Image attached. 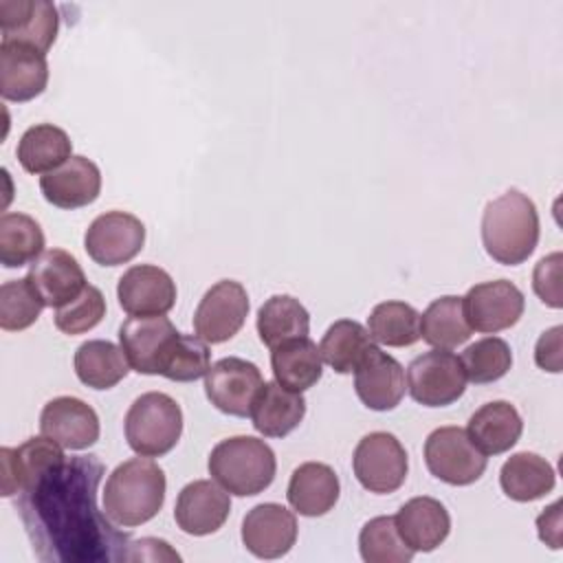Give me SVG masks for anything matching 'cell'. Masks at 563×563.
<instances>
[{"mask_svg": "<svg viewBox=\"0 0 563 563\" xmlns=\"http://www.w3.org/2000/svg\"><path fill=\"white\" fill-rule=\"evenodd\" d=\"M161 561V559H172L178 561L180 556L169 548L167 541L163 539H139L130 541L123 561Z\"/></svg>", "mask_w": 563, "mask_h": 563, "instance_id": "obj_43", "label": "cell"}, {"mask_svg": "<svg viewBox=\"0 0 563 563\" xmlns=\"http://www.w3.org/2000/svg\"><path fill=\"white\" fill-rule=\"evenodd\" d=\"M354 389L367 409L391 411L407 389L405 369L394 356L374 345L354 369Z\"/></svg>", "mask_w": 563, "mask_h": 563, "instance_id": "obj_18", "label": "cell"}, {"mask_svg": "<svg viewBox=\"0 0 563 563\" xmlns=\"http://www.w3.org/2000/svg\"><path fill=\"white\" fill-rule=\"evenodd\" d=\"M40 431L62 449L81 451L99 440V416L81 398L57 396L44 405Z\"/></svg>", "mask_w": 563, "mask_h": 563, "instance_id": "obj_15", "label": "cell"}, {"mask_svg": "<svg viewBox=\"0 0 563 563\" xmlns=\"http://www.w3.org/2000/svg\"><path fill=\"white\" fill-rule=\"evenodd\" d=\"M176 334L178 330L165 314L130 317L119 328V343L134 372L158 374V361Z\"/></svg>", "mask_w": 563, "mask_h": 563, "instance_id": "obj_21", "label": "cell"}, {"mask_svg": "<svg viewBox=\"0 0 563 563\" xmlns=\"http://www.w3.org/2000/svg\"><path fill=\"white\" fill-rule=\"evenodd\" d=\"M44 308L42 297L29 282V277L11 279L0 286V328L7 332H20L33 325Z\"/></svg>", "mask_w": 563, "mask_h": 563, "instance_id": "obj_39", "label": "cell"}, {"mask_svg": "<svg viewBox=\"0 0 563 563\" xmlns=\"http://www.w3.org/2000/svg\"><path fill=\"white\" fill-rule=\"evenodd\" d=\"M73 363L77 378L92 389H110L130 372V363L121 345L103 339L81 343L75 352Z\"/></svg>", "mask_w": 563, "mask_h": 563, "instance_id": "obj_31", "label": "cell"}, {"mask_svg": "<svg viewBox=\"0 0 563 563\" xmlns=\"http://www.w3.org/2000/svg\"><path fill=\"white\" fill-rule=\"evenodd\" d=\"M123 429L125 440L134 453L145 457H161L169 453L180 440V405L163 391L141 394L130 405L123 420Z\"/></svg>", "mask_w": 563, "mask_h": 563, "instance_id": "obj_5", "label": "cell"}, {"mask_svg": "<svg viewBox=\"0 0 563 563\" xmlns=\"http://www.w3.org/2000/svg\"><path fill=\"white\" fill-rule=\"evenodd\" d=\"M523 422L515 405L508 400H493L482 405L471 418L466 433L471 442L484 455H499L506 453L517 444L521 438Z\"/></svg>", "mask_w": 563, "mask_h": 563, "instance_id": "obj_26", "label": "cell"}, {"mask_svg": "<svg viewBox=\"0 0 563 563\" xmlns=\"http://www.w3.org/2000/svg\"><path fill=\"white\" fill-rule=\"evenodd\" d=\"M460 361L466 372V380H471L475 385H486V383H495L508 374V369L512 365V352L504 339L484 336V339L471 343L462 352Z\"/></svg>", "mask_w": 563, "mask_h": 563, "instance_id": "obj_38", "label": "cell"}, {"mask_svg": "<svg viewBox=\"0 0 563 563\" xmlns=\"http://www.w3.org/2000/svg\"><path fill=\"white\" fill-rule=\"evenodd\" d=\"M310 314L290 295H273L257 310V334L266 347H277L290 339L308 336Z\"/></svg>", "mask_w": 563, "mask_h": 563, "instance_id": "obj_30", "label": "cell"}, {"mask_svg": "<svg viewBox=\"0 0 563 563\" xmlns=\"http://www.w3.org/2000/svg\"><path fill=\"white\" fill-rule=\"evenodd\" d=\"M358 550L367 563H409L413 550L400 539L396 519L389 515L369 519L358 534Z\"/></svg>", "mask_w": 563, "mask_h": 563, "instance_id": "obj_37", "label": "cell"}, {"mask_svg": "<svg viewBox=\"0 0 563 563\" xmlns=\"http://www.w3.org/2000/svg\"><path fill=\"white\" fill-rule=\"evenodd\" d=\"M26 277L42 297L44 306L51 308H62L88 286L79 262L64 249L42 251L40 257L31 262Z\"/></svg>", "mask_w": 563, "mask_h": 563, "instance_id": "obj_19", "label": "cell"}, {"mask_svg": "<svg viewBox=\"0 0 563 563\" xmlns=\"http://www.w3.org/2000/svg\"><path fill=\"white\" fill-rule=\"evenodd\" d=\"M246 314V288L235 279H220L202 295L194 312V330L202 341L211 345L224 343L240 332Z\"/></svg>", "mask_w": 563, "mask_h": 563, "instance_id": "obj_10", "label": "cell"}, {"mask_svg": "<svg viewBox=\"0 0 563 563\" xmlns=\"http://www.w3.org/2000/svg\"><path fill=\"white\" fill-rule=\"evenodd\" d=\"M145 244V224L128 211L97 216L84 235L86 253L101 266H119L134 260Z\"/></svg>", "mask_w": 563, "mask_h": 563, "instance_id": "obj_11", "label": "cell"}, {"mask_svg": "<svg viewBox=\"0 0 563 563\" xmlns=\"http://www.w3.org/2000/svg\"><path fill=\"white\" fill-rule=\"evenodd\" d=\"M271 367L279 385L292 391H306L319 383L323 374V358L314 341L299 336L273 347Z\"/></svg>", "mask_w": 563, "mask_h": 563, "instance_id": "obj_27", "label": "cell"}, {"mask_svg": "<svg viewBox=\"0 0 563 563\" xmlns=\"http://www.w3.org/2000/svg\"><path fill=\"white\" fill-rule=\"evenodd\" d=\"M101 475L97 455H64L22 488L15 508L40 561H123L130 537L97 508Z\"/></svg>", "mask_w": 563, "mask_h": 563, "instance_id": "obj_1", "label": "cell"}, {"mask_svg": "<svg viewBox=\"0 0 563 563\" xmlns=\"http://www.w3.org/2000/svg\"><path fill=\"white\" fill-rule=\"evenodd\" d=\"M44 251V231L26 213H4L0 218V262L4 268L31 264Z\"/></svg>", "mask_w": 563, "mask_h": 563, "instance_id": "obj_34", "label": "cell"}, {"mask_svg": "<svg viewBox=\"0 0 563 563\" xmlns=\"http://www.w3.org/2000/svg\"><path fill=\"white\" fill-rule=\"evenodd\" d=\"M376 343L365 325H361L358 321H352V319H339L325 330V334L319 343V352H321V358L334 372L352 374L356 369V365L361 363V358Z\"/></svg>", "mask_w": 563, "mask_h": 563, "instance_id": "obj_33", "label": "cell"}, {"mask_svg": "<svg viewBox=\"0 0 563 563\" xmlns=\"http://www.w3.org/2000/svg\"><path fill=\"white\" fill-rule=\"evenodd\" d=\"M106 317V299L97 286H86L73 301L55 308V328L64 334H84Z\"/></svg>", "mask_w": 563, "mask_h": 563, "instance_id": "obj_40", "label": "cell"}, {"mask_svg": "<svg viewBox=\"0 0 563 563\" xmlns=\"http://www.w3.org/2000/svg\"><path fill=\"white\" fill-rule=\"evenodd\" d=\"M462 301L471 330L488 334L512 328L526 308L523 292L508 279L475 284L468 288Z\"/></svg>", "mask_w": 563, "mask_h": 563, "instance_id": "obj_13", "label": "cell"}, {"mask_svg": "<svg viewBox=\"0 0 563 563\" xmlns=\"http://www.w3.org/2000/svg\"><path fill=\"white\" fill-rule=\"evenodd\" d=\"M303 416L306 398L301 396V391H292L277 380L264 383L251 407L253 427L266 438L288 435L299 427Z\"/></svg>", "mask_w": 563, "mask_h": 563, "instance_id": "obj_24", "label": "cell"}, {"mask_svg": "<svg viewBox=\"0 0 563 563\" xmlns=\"http://www.w3.org/2000/svg\"><path fill=\"white\" fill-rule=\"evenodd\" d=\"M341 484L332 466L323 462H306L297 466L288 482V504L303 517H321L330 512L339 499Z\"/></svg>", "mask_w": 563, "mask_h": 563, "instance_id": "obj_25", "label": "cell"}, {"mask_svg": "<svg viewBox=\"0 0 563 563\" xmlns=\"http://www.w3.org/2000/svg\"><path fill=\"white\" fill-rule=\"evenodd\" d=\"M352 468L365 490L389 495L407 479V451L394 433L374 431L358 440L352 455Z\"/></svg>", "mask_w": 563, "mask_h": 563, "instance_id": "obj_7", "label": "cell"}, {"mask_svg": "<svg viewBox=\"0 0 563 563\" xmlns=\"http://www.w3.org/2000/svg\"><path fill=\"white\" fill-rule=\"evenodd\" d=\"M297 541V519L282 504H260L242 521V543L257 559H279Z\"/></svg>", "mask_w": 563, "mask_h": 563, "instance_id": "obj_17", "label": "cell"}, {"mask_svg": "<svg viewBox=\"0 0 563 563\" xmlns=\"http://www.w3.org/2000/svg\"><path fill=\"white\" fill-rule=\"evenodd\" d=\"M561 334H563V328L554 325L545 330L537 341L534 361L545 372H554V374L561 372Z\"/></svg>", "mask_w": 563, "mask_h": 563, "instance_id": "obj_42", "label": "cell"}, {"mask_svg": "<svg viewBox=\"0 0 563 563\" xmlns=\"http://www.w3.org/2000/svg\"><path fill=\"white\" fill-rule=\"evenodd\" d=\"M554 482L556 475L550 462L530 451L510 455L499 471L501 490L515 501L541 499L554 488Z\"/></svg>", "mask_w": 563, "mask_h": 563, "instance_id": "obj_28", "label": "cell"}, {"mask_svg": "<svg viewBox=\"0 0 563 563\" xmlns=\"http://www.w3.org/2000/svg\"><path fill=\"white\" fill-rule=\"evenodd\" d=\"M471 325L464 314V301L457 295L433 299L420 314V336L435 350H453L468 341Z\"/></svg>", "mask_w": 563, "mask_h": 563, "instance_id": "obj_32", "label": "cell"}, {"mask_svg": "<svg viewBox=\"0 0 563 563\" xmlns=\"http://www.w3.org/2000/svg\"><path fill=\"white\" fill-rule=\"evenodd\" d=\"M48 84L46 55L20 46L0 44V95L7 101H31Z\"/></svg>", "mask_w": 563, "mask_h": 563, "instance_id": "obj_22", "label": "cell"}, {"mask_svg": "<svg viewBox=\"0 0 563 563\" xmlns=\"http://www.w3.org/2000/svg\"><path fill=\"white\" fill-rule=\"evenodd\" d=\"M262 385L264 378L257 365L238 356L216 361L205 374V394L211 405L235 418L251 416L253 400Z\"/></svg>", "mask_w": 563, "mask_h": 563, "instance_id": "obj_9", "label": "cell"}, {"mask_svg": "<svg viewBox=\"0 0 563 563\" xmlns=\"http://www.w3.org/2000/svg\"><path fill=\"white\" fill-rule=\"evenodd\" d=\"M561 264L563 255L561 253H550L541 257L532 271V288L537 297L550 306V308H561L563 306V290H561Z\"/></svg>", "mask_w": 563, "mask_h": 563, "instance_id": "obj_41", "label": "cell"}, {"mask_svg": "<svg viewBox=\"0 0 563 563\" xmlns=\"http://www.w3.org/2000/svg\"><path fill=\"white\" fill-rule=\"evenodd\" d=\"M273 449L253 435L220 440L209 455V475L229 493L251 497L266 490L275 479Z\"/></svg>", "mask_w": 563, "mask_h": 563, "instance_id": "obj_4", "label": "cell"}, {"mask_svg": "<svg viewBox=\"0 0 563 563\" xmlns=\"http://www.w3.org/2000/svg\"><path fill=\"white\" fill-rule=\"evenodd\" d=\"M374 341L389 347H407L420 339V312L405 301H383L367 317Z\"/></svg>", "mask_w": 563, "mask_h": 563, "instance_id": "obj_35", "label": "cell"}, {"mask_svg": "<svg viewBox=\"0 0 563 563\" xmlns=\"http://www.w3.org/2000/svg\"><path fill=\"white\" fill-rule=\"evenodd\" d=\"M539 242V213L534 202L508 189L484 207L482 244L486 253L506 266L526 262Z\"/></svg>", "mask_w": 563, "mask_h": 563, "instance_id": "obj_3", "label": "cell"}, {"mask_svg": "<svg viewBox=\"0 0 563 563\" xmlns=\"http://www.w3.org/2000/svg\"><path fill=\"white\" fill-rule=\"evenodd\" d=\"M40 189L53 207L79 209L99 198L101 172L90 158L75 154L57 169L44 174L40 178Z\"/></svg>", "mask_w": 563, "mask_h": 563, "instance_id": "obj_20", "label": "cell"}, {"mask_svg": "<svg viewBox=\"0 0 563 563\" xmlns=\"http://www.w3.org/2000/svg\"><path fill=\"white\" fill-rule=\"evenodd\" d=\"M396 528L400 539L413 552H433L451 532V517L442 501L433 497H413L396 512Z\"/></svg>", "mask_w": 563, "mask_h": 563, "instance_id": "obj_23", "label": "cell"}, {"mask_svg": "<svg viewBox=\"0 0 563 563\" xmlns=\"http://www.w3.org/2000/svg\"><path fill=\"white\" fill-rule=\"evenodd\" d=\"M73 156L70 136L53 125H31L18 141V161L29 174H48Z\"/></svg>", "mask_w": 563, "mask_h": 563, "instance_id": "obj_29", "label": "cell"}, {"mask_svg": "<svg viewBox=\"0 0 563 563\" xmlns=\"http://www.w3.org/2000/svg\"><path fill=\"white\" fill-rule=\"evenodd\" d=\"M407 389L424 407H446L462 398L466 372L462 361L449 350H429L407 367Z\"/></svg>", "mask_w": 563, "mask_h": 563, "instance_id": "obj_8", "label": "cell"}, {"mask_svg": "<svg viewBox=\"0 0 563 563\" xmlns=\"http://www.w3.org/2000/svg\"><path fill=\"white\" fill-rule=\"evenodd\" d=\"M211 367V352L207 341L194 334L178 332L169 345L165 347L158 361V374L176 380V383H191L207 374Z\"/></svg>", "mask_w": 563, "mask_h": 563, "instance_id": "obj_36", "label": "cell"}, {"mask_svg": "<svg viewBox=\"0 0 563 563\" xmlns=\"http://www.w3.org/2000/svg\"><path fill=\"white\" fill-rule=\"evenodd\" d=\"M59 15L48 0H0V44H20L42 55L57 37Z\"/></svg>", "mask_w": 563, "mask_h": 563, "instance_id": "obj_12", "label": "cell"}, {"mask_svg": "<svg viewBox=\"0 0 563 563\" xmlns=\"http://www.w3.org/2000/svg\"><path fill=\"white\" fill-rule=\"evenodd\" d=\"M424 464L433 477L451 486H468L486 471V455L462 427L433 429L424 440Z\"/></svg>", "mask_w": 563, "mask_h": 563, "instance_id": "obj_6", "label": "cell"}, {"mask_svg": "<svg viewBox=\"0 0 563 563\" xmlns=\"http://www.w3.org/2000/svg\"><path fill=\"white\" fill-rule=\"evenodd\" d=\"M117 297L130 317H161L176 303V284L167 271L154 264H136L119 277Z\"/></svg>", "mask_w": 563, "mask_h": 563, "instance_id": "obj_14", "label": "cell"}, {"mask_svg": "<svg viewBox=\"0 0 563 563\" xmlns=\"http://www.w3.org/2000/svg\"><path fill=\"white\" fill-rule=\"evenodd\" d=\"M539 539L552 550L561 548V501H554L537 517Z\"/></svg>", "mask_w": 563, "mask_h": 563, "instance_id": "obj_44", "label": "cell"}, {"mask_svg": "<svg viewBox=\"0 0 563 563\" xmlns=\"http://www.w3.org/2000/svg\"><path fill=\"white\" fill-rule=\"evenodd\" d=\"M231 512L229 493L213 479L189 482L176 499L174 519L178 528L194 537H205L224 526Z\"/></svg>", "mask_w": 563, "mask_h": 563, "instance_id": "obj_16", "label": "cell"}, {"mask_svg": "<svg viewBox=\"0 0 563 563\" xmlns=\"http://www.w3.org/2000/svg\"><path fill=\"white\" fill-rule=\"evenodd\" d=\"M165 473L145 457H130L106 479L103 510L119 528H136L158 515L165 501Z\"/></svg>", "mask_w": 563, "mask_h": 563, "instance_id": "obj_2", "label": "cell"}]
</instances>
